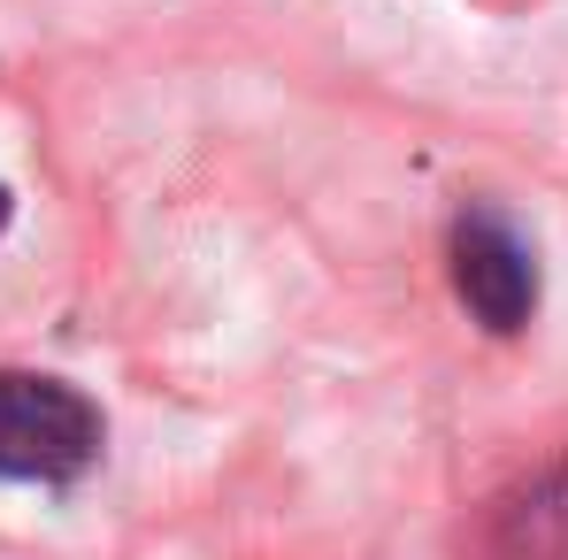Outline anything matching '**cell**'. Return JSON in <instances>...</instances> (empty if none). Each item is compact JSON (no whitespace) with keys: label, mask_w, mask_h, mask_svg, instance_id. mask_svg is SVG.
I'll return each instance as SVG.
<instances>
[{"label":"cell","mask_w":568,"mask_h":560,"mask_svg":"<svg viewBox=\"0 0 568 560\" xmlns=\"http://www.w3.org/2000/svg\"><path fill=\"white\" fill-rule=\"evenodd\" d=\"M100 407L62 376L0 369V483H78L100 461Z\"/></svg>","instance_id":"cell-1"},{"label":"cell","mask_w":568,"mask_h":560,"mask_svg":"<svg viewBox=\"0 0 568 560\" xmlns=\"http://www.w3.org/2000/svg\"><path fill=\"white\" fill-rule=\"evenodd\" d=\"M454 292H462V307H469L476 323L499 330V338H515L530 323V307H538V262H530V246H523V231L507 215L469 207L454 223Z\"/></svg>","instance_id":"cell-2"},{"label":"cell","mask_w":568,"mask_h":560,"mask_svg":"<svg viewBox=\"0 0 568 560\" xmlns=\"http://www.w3.org/2000/svg\"><path fill=\"white\" fill-rule=\"evenodd\" d=\"M469 560H568V461L499 491L469 530Z\"/></svg>","instance_id":"cell-3"},{"label":"cell","mask_w":568,"mask_h":560,"mask_svg":"<svg viewBox=\"0 0 568 560\" xmlns=\"http://www.w3.org/2000/svg\"><path fill=\"white\" fill-rule=\"evenodd\" d=\"M8 215H16V200H8V185H0V231H8Z\"/></svg>","instance_id":"cell-4"}]
</instances>
